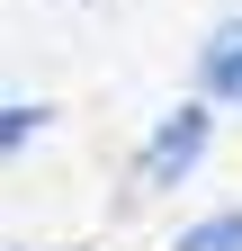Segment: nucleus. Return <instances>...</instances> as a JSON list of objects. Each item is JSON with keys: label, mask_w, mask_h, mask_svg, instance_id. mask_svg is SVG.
I'll return each mask as SVG.
<instances>
[{"label": "nucleus", "mask_w": 242, "mask_h": 251, "mask_svg": "<svg viewBox=\"0 0 242 251\" xmlns=\"http://www.w3.org/2000/svg\"><path fill=\"white\" fill-rule=\"evenodd\" d=\"M206 135H216V99L170 108L153 135H144V162H135V179H144V188H179V179L206 162Z\"/></svg>", "instance_id": "f257e3e1"}, {"label": "nucleus", "mask_w": 242, "mask_h": 251, "mask_svg": "<svg viewBox=\"0 0 242 251\" xmlns=\"http://www.w3.org/2000/svg\"><path fill=\"white\" fill-rule=\"evenodd\" d=\"M197 99H216V108H242V18H224L216 36L197 45Z\"/></svg>", "instance_id": "f03ea898"}, {"label": "nucleus", "mask_w": 242, "mask_h": 251, "mask_svg": "<svg viewBox=\"0 0 242 251\" xmlns=\"http://www.w3.org/2000/svg\"><path fill=\"white\" fill-rule=\"evenodd\" d=\"M45 126H54V108H45V99H9V108H0V152H27Z\"/></svg>", "instance_id": "7ed1b4c3"}, {"label": "nucleus", "mask_w": 242, "mask_h": 251, "mask_svg": "<svg viewBox=\"0 0 242 251\" xmlns=\"http://www.w3.org/2000/svg\"><path fill=\"white\" fill-rule=\"evenodd\" d=\"M170 251H242V206H224V215H206V225H189Z\"/></svg>", "instance_id": "20e7f679"}, {"label": "nucleus", "mask_w": 242, "mask_h": 251, "mask_svg": "<svg viewBox=\"0 0 242 251\" xmlns=\"http://www.w3.org/2000/svg\"><path fill=\"white\" fill-rule=\"evenodd\" d=\"M18 251H36V242H18Z\"/></svg>", "instance_id": "39448f33"}]
</instances>
